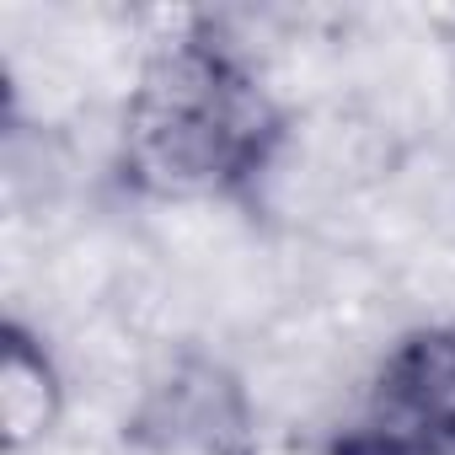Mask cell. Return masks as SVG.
I'll return each mask as SVG.
<instances>
[{
  "label": "cell",
  "instance_id": "obj_1",
  "mask_svg": "<svg viewBox=\"0 0 455 455\" xmlns=\"http://www.w3.org/2000/svg\"><path fill=\"white\" fill-rule=\"evenodd\" d=\"M290 140V113L214 17L150 44L118 124V182L156 204H247Z\"/></svg>",
  "mask_w": 455,
  "mask_h": 455
},
{
  "label": "cell",
  "instance_id": "obj_2",
  "mask_svg": "<svg viewBox=\"0 0 455 455\" xmlns=\"http://www.w3.org/2000/svg\"><path fill=\"white\" fill-rule=\"evenodd\" d=\"M322 455H455V322L402 332Z\"/></svg>",
  "mask_w": 455,
  "mask_h": 455
},
{
  "label": "cell",
  "instance_id": "obj_3",
  "mask_svg": "<svg viewBox=\"0 0 455 455\" xmlns=\"http://www.w3.org/2000/svg\"><path fill=\"white\" fill-rule=\"evenodd\" d=\"M129 444L156 455H258V418L247 386L220 359L182 354L124 423Z\"/></svg>",
  "mask_w": 455,
  "mask_h": 455
},
{
  "label": "cell",
  "instance_id": "obj_4",
  "mask_svg": "<svg viewBox=\"0 0 455 455\" xmlns=\"http://www.w3.org/2000/svg\"><path fill=\"white\" fill-rule=\"evenodd\" d=\"M65 418V375L49 354V343L6 316L0 322V439L12 455L44 444Z\"/></svg>",
  "mask_w": 455,
  "mask_h": 455
}]
</instances>
